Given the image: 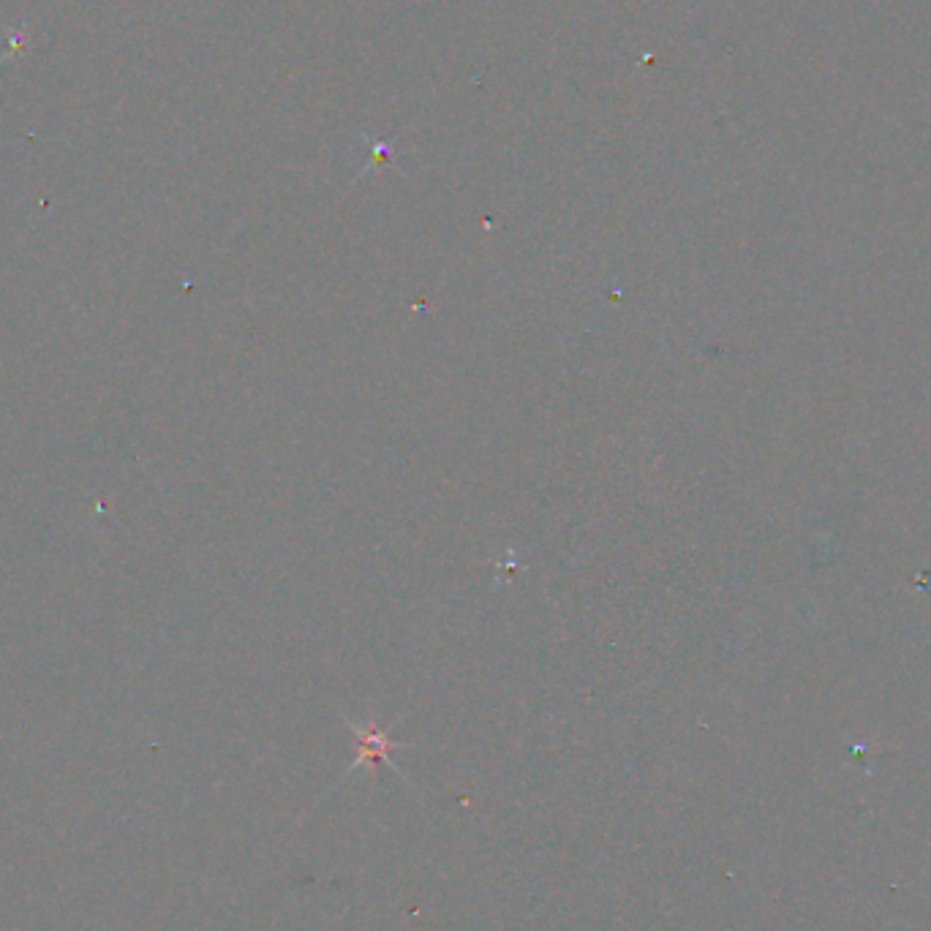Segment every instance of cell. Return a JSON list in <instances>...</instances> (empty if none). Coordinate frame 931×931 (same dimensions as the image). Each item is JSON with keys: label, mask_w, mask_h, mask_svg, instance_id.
<instances>
[{"label": "cell", "mask_w": 931, "mask_h": 931, "mask_svg": "<svg viewBox=\"0 0 931 931\" xmlns=\"http://www.w3.org/2000/svg\"><path fill=\"white\" fill-rule=\"evenodd\" d=\"M354 735L360 738V752H357V760H354L352 771H357L360 765L390 763V760H387V752H390L395 744H390V741H387V735H384L379 727H371V730H365V727L354 725Z\"/></svg>", "instance_id": "1"}]
</instances>
